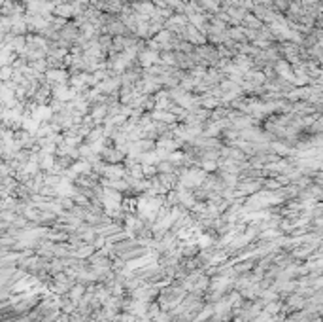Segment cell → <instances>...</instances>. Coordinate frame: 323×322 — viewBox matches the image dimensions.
<instances>
[{"instance_id":"6da1fadb","label":"cell","mask_w":323,"mask_h":322,"mask_svg":"<svg viewBox=\"0 0 323 322\" xmlns=\"http://www.w3.org/2000/svg\"><path fill=\"white\" fill-rule=\"evenodd\" d=\"M155 53H151V51H146V53H142V57H140V61L144 63V65H150L151 61H155Z\"/></svg>"}]
</instances>
